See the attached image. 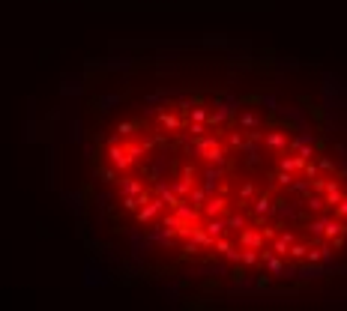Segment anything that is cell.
Returning a JSON list of instances; mask_svg holds the SVG:
<instances>
[{
	"mask_svg": "<svg viewBox=\"0 0 347 311\" xmlns=\"http://www.w3.org/2000/svg\"><path fill=\"white\" fill-rule=\"evenodd\" d=\"M258 114H252V111H245V114H240V126H243V129H248V132H252V129H258Z\"/></svg>",
	"mask_w": 347,
	"mask_h": 311,
	"instance_id": "9",
	"label": "cell"
},
{
	"mask_svg": "<svg viewBox=\"0 0 347 311\" xmlns=\"http://www.w3.org/2000/svg\"><path fill=\"white\" fill-rule=\"evenodd\" d=\"M302 173H305V180H309V183H312V180H317V177H320V171H317V165H314V162H309V165H305V168H302Z\"/></svg>",
	"mask_w": 347,
	"mask_h": 311,
	"instance_id": "14",
	"label": "cell"
},
{
	"mask_svg": "<svg viewBox=\"0 0 347 311\" xmlns=\"http://www.w3.org/2000/svg\"><path fill=\"white\" fill-rule=\"evenodd\" d=\"M330 219H332V216H320V219H314L312 225H309V230H312L314 237H323V234H326V225H330Z\"/></svg>",
	"mask_w": 347,
	"mask_h": 311,
	"instance_id": "7",
	"label": "cell"
},
{
	"mask_svg": "<svg viewBox=\"0 0 347 311\" xmlns=\"http://www.w3.org/2000/svg\"><path fill=\"white\" fill-rule=\"evenodd\" d=\"M341 198H344V191H341V180H338V177H326V189H323V201H326V207H338Z\"/></svg>",
	"mask_w": 347,
	"mask_h": 311,
	"instance_id": "3",
	"label": "cell"
},
{
	"mask_svg": "<svg viewBox=\"0 0 347 311\" xmlns=\"http://www.w3.org/2000/svg\"><path fill=\"white\" fill-rule=\"evenodd\" d=\"M320 168H323V171H332L335 165H332V159H326V156H323V159H320Z\"/></svg>",
	"mask_w": 347,
	"mask_h": 311,
	"instance_id": "15",
	"label": "cell"
},
{
	"mask_svg": "<svg viewBox=\"0 0 347 311\" xmlns=\"http://www.w3.org/2000/svg\"><path fill=\"white\" fill-rule=\"evenodd\" d=\"M207 219H222L227 212V201L222 198V195H209V201L204 204V209H201Z\"/></svg>",
	"mask_w": 347,
	"mask_h": 311,
	"instance_id": "4",
	"label": "cell"
},
{
	"mask_svg": "<svg viewBox=\"0 0 347 311\" xmlns=\"http://www.w3.org/2000/svg\"><path fill=\"white\" fill-rule=\"evenodd\" d=\"M227 219V230H245V216L243 212H234V216H225Z\"/></svg>",
	"mask_w": 347,
	"mask_h": 311,
	"instance_id": "8",
	"label": "cell"
},
{
	"mask_svg": "<svg viewBox=\"0 0 347 311\" xmlns=\"http://www.w3.org/2000/svg\"><path fill=\"white\" fill-rule=\"evenodd\" d=\"M263 242H266V237H263V230H258V227H245V230H240V248L263 251Z\"/></svg>",
	"mask_w": 347,
	"mask_h": 311,
	"instance_id": "2",
	"label": "cell"
},
{
	"mask_svg": "<svg viewBox=\"0 0 347 311\" xmlns=\"http://www.w3.org/2000/svg\"><path fill=\"white\" fill-rule=\"evenodd\" d=\"M305 207L312 209V212H323V209H326V201H323V195H320V191H314V195H309V198H305Z\"/></svg>",
	"mask_w": 347,
	"mask_h": 311,
	"instance_id": "6",
	"label": "cell"
},
{
	"mask_svg": "<svg viewBox=\"0 0 347 311\" xmlns=\"http://www.w3.org/2000/svg\"><path fill=\"white\" fill-rule=\"evenodd\" d=\"M255 198V183H243L240 186V201H252Z\"/></svg>",
	"mask_w": 347,
	"mask_h": 311,
	"instance_id": "12",
	"label": "cell"
},
{
	"mask_svg": "<svg viewBox=\"0 0 347 311\" xmlns=\"http://www.w3.org/2000/svg\"><path fill=\"white\" fill-rule=\"evenodd\" d=\"M332 216H335V219H341V222H347V195L341 198V204L332 209Z\"/></svg>",
	"mask_w": 347,
	"mask_h": 311,
	"instance_id": "13",
	"label": "cell"
},
{
	"mask_svg": "<svg viewBox=\"0 0 347 311\" xmlns=\"http://www.w3.org/2000/svg\"><path fill=\"white\" fill-rule=\"evenodd\" d=\"M263 147L273 150V153H284V150H291V138H287V132H281V129H269V132L263 135Z\"/></svg>",
	"mask_w": 347,
	"mask_h": 311,
	"instance_id": "1",
	"label": "cell"
},
{
	"mask_svg": "<svg viewBox=\"0 0 347 311\" xmlns=\"http://www.w3.org/2000/svg\"><path fill=\"white\" fill-rule=\"evenodd\" d=\"M189 117H191L195 123H204V120H209V111H207V108H191Z\"/></svg>",
	"mask_w": 347,
	"mask_h": 311,
	"instance_id": "11",
	"label": "cell"
},
{
	"mask_svg": "<svg viewBox=\"0 0 347 311\" xmlns=\"http://www.w3.org/2000/svg\"><path fill=\"white\" fill-rule=\"evenodd\" d=\"M159 123H162V126H165V129H180V126H183V123L177 120V117H174V114H162V117H159Z\"/></svg>",
	"mask_w": 347,
	"mask_h": 311,
	"instance_id": "10",
	"label": "cell"
},
{
	"mask_svg": "<svg viewBox=\"0 0 347 311\" xmlns=\"http://www.w3.org/2000/svg\"><path fill=\"white\" fill-rule=\"evenodd\" d=\"M255 216H266V212H273V201H269V195H258V198H255Z\"/></svg>",
	"mask_w": 347,
	"mask_h": 311,
	"instance_id": "5",
	"label": "cell"
}]
</instances>
